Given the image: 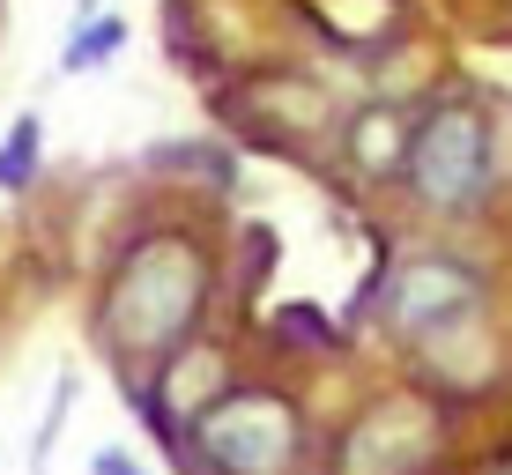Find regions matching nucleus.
Wrapping results in <instances>:
<instances>
[{"instance_id":"0eeeda50","label":"nucleus","mask_w":512,"mask_h":475,"mask_svg":"<svg viewBox=\"0 0 512 475\" xmlns=\"http://www.w3.org/2000/svg\"><path fill=\"white\" fill-rule=\"evenodd\" d=\"M119 45H127V23H119V15H90V23H82L75 38H67L60 67H67V75H90V67H104Z\"/></svg>"},{"instance_id":"423d86ee","label":"nucleus","mask_w":512,"mask_h":475,"mask_svg":"<svg viewBox=\"0 0 512 475\" xmlns=\"http://www.w3.org/2000/svg\"><path fill=\"white\" fill-rule=\"evenodd\" d=\"M409 127H416V112H401V104H364L357 119H342V164L357 171L364 186H401Z\"/></svg>"},{"instance_id":"6e6552de","label":"nucleus","mask_w":512,"mask_h":475,"mask_svg":"<svg viewBox=\"0 0 512 475\" xmlns=\"http://www.w3.org/2000/svg\"><path fill=\"white\" fill-rule=\"evenodd\" d=\"M38 119H15V134H8V142H0V186H8V193H23L30 179H38Z\"/></svg>"},{"instance_id":"f03ea898","label":"nucleus","mask_w":512,"mask_h":475,"mask_svg":"<svg viewBox=\"0 0 512 475\" xmlns=\"http://www.w3.org/2000/svg\"><path fill=\"white\" fill-rule=\"evenodd\" d=\"M179 438L208 475H290L305 453V416L275 386H223Z\"/></svg>"},{"instance_id":"1a4fd4ad","label":"nucleus","mask_w":512,"mask_h":475,"mask_svg":"<svg viewBox=\"0 0 512 475\" xmlns=\"http://www.w3.org/2000/svg\"><path fill=\"white\" fill-rule=\"evenodd\" d=\"M90 475H149V468H141V461H134V453H119V446H104V453H97V461H90Z\"/></svg>"},{"instance_id":"f257e3e1","label":"nucleus","mask_w":512,"mask_h":475,"mask_svg":"<svg viewBox=\"0 0 512 475\" xmlns=\"http://www.w3.org/2000/svg\"><path fill=\"white\" fill-rule=\"evenodd\" d=\"M201 297H208L201 245L179 231H149L119 253L97 305V334L112 342L119 364H171L193 320H201Z\"/></svg>"},{"instance_id":"7ed1b4c3","label":"nucleus","mask_w":512,"mask_h":475,"mask_svg":"<svg viewBox=\"0 0 512 475\" xmlns=\"http://www.w3.org/2000/svg\"><path fill=\"white\" fill-rule=\"evenodd\" d=\"M490 179H498V164H490V127H483V112L461 104V97L423 104L416 127H409V164H401L409 201L453 223V216H475V208L490 201Z\"/></svg>"},{"instance_id":"39448f33","label":"nucleus","mask_w":512,"mask_h":475,"mask_svg":"<svg viewBox=\"0 0 512 475\" xmlns=\"http://www.w3.org/2000/svg\"><path fill=\"white\" fill-rule=\"evenodd\" d=\"M438 461V409L416 394L372 401L334 446V475H423Z\"/></svg>"},{"instance_id":"20e7f679","label":"nucleus","mask_w":512,"mask_h":475,"mask_svg":"<svg viewBox=\"0 0 512 475\" xmlns=\"http://www.w3.org/2000/svg\"><path fill=\"white\" fill-rule=\"evenodd\" d=\"M483 312V275L453 253H409L379 283V327L394 342H431V334L461 327Z\"/></svg>"}]
</instances>
